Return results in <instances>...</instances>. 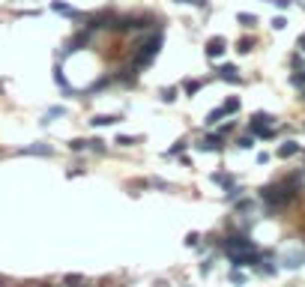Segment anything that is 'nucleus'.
<instances>
[{"instance_id": "nucleus-1", "label": "nucleus", "mask_w": 305, "mask_h": 287, "mask_svg": "<svg viewBox=\"0 0 305 287\" xmlns=\"http://www.w3.org/2000/svg\"><path fill=\"white\" fill-rule=\"evenodd\" d=\"M258 198H261V204H264V210H267V213H279V210L291 207V204L300 198V192L288 189L285 183H270V186L258 189Z\"/></svg>"}, {"instance_id": "nucleus-2", "label": "nucleus", "mask_w": 305, "mask_h": 287, "mask_svg": "<svg viewBox=\"0 0 305 287\" xmlns=\"http://www.w3.org/2000/svg\"><path fill=\"white\" fill-rule=\"evenodd\" d=\"M162 42H165V30L162 27H156L150 36H144V39H138L135 42V60H132V66L135 69H147L153 60H156V54L162 51Z\"/></svg>"}, {"instance_id": "nucleus-3", "label": "nucleus", "mask_w": 305, "mask_h": 287, "mask_svg": "<svg viewBox=\"0 0 305 287\" xmlns=\"http://www.w3.org/2000/svg\"><path fill=\"white\" fill-rule=\"evenodd\" d=\"M93 36H96L93 30H87V27H81V30H78V33H75V36H72V39L66 42V48L60 51V57H57V60H63L66 54H78V51H84V48H90V42H93Z\"/></svg>"}, {"instance_id": "nucleus-4", "label": "nucleus", "mask_w": 305, "mask_h": 287, "mask_svg": "<svg viewBox=\"0 0 305 287\" xmlns=\"http://www.w3.org/2000/svg\"><path fill=\"white\" fill-rule=\"evenodd\" d=\"M15 156H39V159H51V156H54V147H51V144L36 141V144H27V147L15 150Z\"/></svg>"}, {"instance_id": "nucleus-5", "label": "nucleus", "mask_w": 305, "mask_h": 287, "mask_svg": "<svg viewBox=\"0 0 305 287\" xmlns=\"http://www.w3.org/2000/svg\"><path fill=\"white\" fill-rule=\"evenodd\" d=\"M198 150L201 153H222L225 150V138L216 132V135H207L204 141H198Z\"/></svg>"}, {"instance_id": "nucleus-6", "label": "nucleus", "mask_w": 305, "mask_h": 287, "mask_svg": "<svg viewBox=\"0 0 305 287\" xmlns=\"http://www.w3.org/2000/svg\"><path fill=\"white\" fill-rule=\"evenodd\" d=\"M210 180H213V186H219V189H225V192H231V189L240 186V180H237L234 174H228V171H216V174H210Z\"/></svg>"}, {"instance_id": "nucleus-7", "label": "nucleus", "mask_w": 305, "mask_h": 287, "mask_svg": "<svg viewBox=\"0 0 305 287\" xmlns=\"http://www.w3.org/2000/svg\"><path fill=\"white\" fill-rule=\"evenodd\" d=\"M51 9H54L57 15L72 18V21H87V15H84V12H78L75 6H69V3H63V0H54V3H51Z\"/></svg>"}, {"instance_id": "nucleus-8", "label": "nucleus", "mask_w": 305, "mask_h": 287, "mask_svg": "<svg viewBox=\"0 0 305 287\" xmlns=\"http://www.w3.org/2000/svg\"><path fill=\"white\" fill-rule=\"evenodd\" d=\"M225 48H228V39H225V36H213V39L207 42L204 54H207L210 60H216V57H222V54H225Z\"/></svg>"}, {"instance_id": "nucleus-9", "label": "nucleus", "mask_w": 305, "mask_h": 287, "mask_svg": "<svg viewBox=\"0 0 305 287\" xmlns=\"http://www.w3.org/2000/svg\"><path fill=\"white\" fill-rule=\"evenodd\" d=\"M303 264H305V252H285V255H282V267L291 270V273L300 270Z\"/></svg>"}, {"instance_id": "nucleus-10", "label": "nucleus", "mask_w": 305, "mask_h": 287, "mask_svg": "<svg viewBox=\"0 0 305 287\" xmlns=\"http://www.w3.org/2000/svg\"><path fill=\"white\" fill-rule=\"evenodd\" d=\"M216 78H222V81H228V84H240V81H243L240 72H237V66H231V63L219 66V69H216Z\"/></svg>"}, {"instance_id": "nucleus-11", "label": "nucleus", "mask_w": 305, "mask_h": 287, "mask_svg": "<svg viewBox=\"0 0 305 287\" xmlns=\"http://www.w3.org/2000/svg\"><path fill=\"white\" fill-rule=\"evenodd\" d=\"M111 84H117V81H114V75H102V78H99V81H93V84H90L87 90H81V96H93V93H102V90H108Z\"/></svg>"}, {"instance_id": "nucleus-12", "label": "nucleus", "mask_w": 305, "mask_h": 287, "mask_svg": "<svg viewBox=\"0 0 305 287\" xmlns=\"http://www.w3.org/2000/svg\"><path fill=\"white\" fill-rule=\"evenodd\" d=\"M120 120H123L120 114H96V117H90V126L93 129H105V126H114Z\"/></svg>"}, {"instance_id": "nucleus-13", "label": "nucleus", "mask_w": 305, "mask_h": 287, "mask_svg": "<svg viewBox=\"0 0 305 287\" xmlns=\"http://www.w3.org/2000/svg\"><path fill=\"white\" fill-rule=\"evenodd\" d=\"M300 150H303V147H300L297 141H285V144H282V147L276 150V156H279V159H294V156H297Z\"/></svg>"}, {"instance_id": "nucleus-14", "label": "nucleus", "mask_w": 305, "mask_h": 287, "mask_svg": "<svg viewBox=\"0 0 305 287\" xmlns=\"http://www.w3.org/2000/svg\"><path fill=\"white\" fill-rule=\"evenodd\" d=\"M204 84H207L204 78H186V81H183V93H186V96H195Z\"/></svg>"}, {"instance_id": "nucleus-15", "label": "nucleus", "mask_w": 305, "mask_h": 287, "mask_svg": "<svg viewBox=\"0 0 305 287\" xmlns=\"http://www.w3.org/2000/svg\"><path fill=\"white\" fill-rule=\"evenodd\" d=\"M234 210H237V216H252V213H255V201H252V198H240V201L234 204Z\"/></svg>"}, {"instance_id": "nucleus-16", "label": "nucleus", "mask_w": 305, "mask_h": 287, "mask_svg": "<svg viewBox=\"0 0 305 287\" xmlns=\"http://www.w3.org/2000/svg\"><path fill=\"white\" fill-rule=\"evenodd\" d=\"M63 114H66V108H63V105H51V108L45 111V117H42L39 123H42V126H48V123H51L54 117H63Z\"/></svg>"}, {"instance_id": "nucleus-17", "label": "nucleus", "mask_w": 305, "mask_h": 287, "mask_svg": "<svg viewBox=\"0 0 305 287\" xmlns=\"http://www.w3.org/2000/svg\"><path fill=\"white\" fill-rule=\"evenodd\" d=\"M87 150L96 153V156H105V153H108V144H105L102 138H90V141H87Z\"/></svg>"}, {"instance_id": "nucleus-18", "label": "nucleus", "mask_w": 305, "mask_h": 287, "mask_svg": "<svg viewBox=\"0 0 305 287\" xmlns=\"http://www.w3.org/2000/svg\"><path fill=\"white\" fill-rule=\"evenodd\" d=\"M186 147H189V141H186V138H180L171 150H165V159H177V156H183V153H186Z\"/></svg>"}, {"instance_id": "nucleus-19", "label": "nucleus", "mask_w": 305, "mask_h": 287, "mask_svg": "<svg viewBox=\"0 0 305 287\" xmlns=\"http://www.w3.org/2000/svg\"><path fill=\"white\" fill-rule=\"evenodd\" d=\"M117 147H123V150H129V147H138L141 144V138H135V135H117V141H114Z\"/></svg>"}, {"instance_id": "nucleus-20", "label": "nucleus", "mask_w": 305, "mask_h": 287, "mask_svg": "<svg viewBox=\"0 0 305 287\" xmlns=\"http://www.w3.org/2000/svg\"><path fill=\"white\" fill-rule=\"evenodd\" d=\"M222 120H225V111H222V108H213V111L207 114V120H204V123H207V126L213 129V126H219Z\"/></svg>"}, {"instance_id": "nucleus-21", "label": "nucleus", "mask_w": 305, "mask_h": 287, "mask_svg": "<svg viewBox=\"0 0 305 287\" xmlns=\"http://www.w3.org/2000/svg\"><path fill=\"white\" fill-rule=\"evenodd\" d=\"M237 21H240L243 27H255V24H258V15H252V12H240Z\"/></svg>"}, {"instance_id": "nucleus-22", "label": "nucleus", "mask_w": 305, "mask_h": 287, "mask_svg": "<svg viewBox=\"0 0 305 287\" xmlns=\"http://www.w3.org/2000/svg\"><path fill=\"white\" fill-rule=\"evenodd\" d=\"M177 93H180V90H177V87H165V90H162V93H159V99H162V102H168V105H171V102H177Z\"/></svg>"}, {"instance_id": "nucleus-23", "label": "nucleus", "mask_w": 305, "mask_h": 287, "mask_svg": "<svg viewBox=\"0 0 305 287\" xmlns=\"http://www.w3.org/2000/svg\"><path fill=\"white\" fill-rule=\"evenodd\" d=\"M222 111H225V117H228V114H237V111H240V99H237V96H231V99L222 105Z\"/></svg>"}, {"instance_id": "nucleus-24", "label": "nucleus", "mask_w": 305, "mask_h": 287, "mask_svg": "<svg viewBox=\"0 0 305 287\" xmlns=\"http://www.w3.org/2000/svg\"><path fill=\"white\" fill-rule=\"evenodd\" d=\"M237 147H240V150H252V147H255V135H243V138H237Z\"/></svg>"}, {"instance_id": "nucleus-25", "label": "nucleus", "mask_w": 305, "mask_h": 287, "mask_svg": "<svg viewBox=\"0 0 305 287\" xmlns=\"http://www.w3.org/2000/svg\"><path fill=\"white\" fill-rule=\"evenodd\" d=\"M69 150H72V153H84V150H87V141H84V138H72V141H69Z\"/></svg>"}, {"instance_id": "nucleus-26", "label": "nucleus", "mask_w": 305, "mask_h": 287, "mask_svg": "<svg viewBox=\"0 0 305 287\" xmlns=\"http://www.w3.org/2000/svg\"><path fill=\"white\" fill-rule=\"evenodd\" d=\"M228 279H231V285H246V273H243V270H231V276H228Z\"/></svg>"}, {"instance_id": "nucleus-27", "label": "nucleus", "mask_w": 305, "mask_h": 287, "mask_svg": "<svg viewBox=\"0 0 305 287\" xmlns=\"http://www.w3.org/2000/svg\"><path fill=\"white\" fill-rule=\"evenodd\" d=\"M150 186H153V189H159V192H171V183H165L162 177H153V180H150Z\"/></svg>"}, {"instance_id": "nucleus-28", "label": "nucleus", "mask_w": 305, "mask_h": 287, "mask_svg": "<svg viewBox=\"0 0 305 287\" xmlns=\"http://www.w3.org/2000/svg\"><path fill=\"white\" fill-rule=\"evenodd\" d=\"M183 243H186V249H198V246H201V234H195V231H192Z\"/></svg>"}, {"instance_id": "nucleus-29", "label": "nucleus", "mask_w": 305, "mask_h": 287, "mask_svg": "<svg viewBox=\"0 0 305 287\" xmlns=\"http://www.w3.org/2000/svg\"><path fill=\"white\" fill-rule=\"evenodd\" d=\"M81 174H87L84 165H72V168H66V177H69V180H72V177H81Z\"/></svg>"}, {"instance_id": "nucleus-30", "label": "nucleus", "mask_w": 305, "mask_h": 287, "mask_svg": "<svg viewBox=\"0 0 305 287\" xmlns=\"http://www.w3.org/2000/svg\"><path fill=\"white\" fill-rule=\"evenodd\" d=\"M291 84H294V87H305V69H303V72H294V75H291Z\"/></svg>"}, {"instance_id": "nucleus-31", "label": "nucleus", "mask_w": 305, "mask_h": 287, "mask_svg": "<svg viewBox=\"0 0 305 287\" xmlns=\"http://www.w3.org/2000/svg\"><path fill=\"white\" fill-rule=\"evenodd\" d=\"M252 45H255V39H240V42H237V51L246 54V51H252Z\"/></svg>"}, {"instance_id": "nucleus-32", "label": "nucleus", "mask_w": 305, "mask_h": 287, "mask_svg": "<svg viewBox=\"0 0 305 287\" xmlns=\"http://www.w3.org/2000/svg\"><path fill=\"white\" fill-rule=\"evenodd\" d=\"M234 129H237V123H234V120H228V123H222V129H219V135L225 138V135H231Z\"/></svg>"}, {"instance_id": "nucleus-33", "label": "nucleus", "mask_w": 305, "mask_h": 287, "mask_svg": "<svg viewBox=\"0 0 305 287\" xmlns=\"http://www.w3.org/2000/svg\"><path fill=\"white\" fill-rule=\"evenodd\" d=\"M210 273H213V258L201 261V276H210Z\"/></svg>"}, {"instance_id": "nucleus-34", "label": "nucleus", "mask_w": 305, "mask_h": 287, "mask_svg": "<svg viewBox=\"0 0 305 287\" xmlns=\"http://www.w3.org/2000/svg\"><path fill=\"white\" fill-rule=\"evenodd\" d=\"M285 27H288V18H282V15L273 18V30H285Z\"/></svg>"}, {"instance_id": "nucleus-35", "label": "nucleus", "mask_w": 305, "mask_h": 287, "mask_svg": "<svg viewBox=\"0 0 305 287\" xmlns=\"http://www.w3.org/2000/svg\"><path fill=\"white\" fill-rule=\"evenodd\" d=\"M291 63H294V69H300V72H303V57H300V54H294V60H291Z\"/></svg>"}, {"instance_id": "nucleus-36", "label": "nucleus", "mask_w": 305, "mask_h": 287, "mask_svg": "<svg viewBox=\"0 0 305 287\" xmlns=\"http://www.w3.org/2000/svg\"><path fill=\"white\" fill-rule=\"evenodd\" d=\"M270 162V153H258V165H267Z\"/></svg>"}, {"instance_id": "nucleus-37", "label": "nucleus", "mask_w": 305, "mask_h": 287, "mask_svg": "<svg viewBox=\"0 0 305 287\" xmlns=\"http://www.w3.org/2000/svg\"><path fill=\"white\" fill-rule=\"evenodd\" d=\"M273 3H276V6H279V9H288V6H291V3H294V0H273Z\"/></svg>"}, {"instance_id": "nucleus-38", "label": "nucleus", "mask_w": 305, "mask_h": 287, "mask_svg": "<svg viewBox=\"0 0 305 287\" xmlns=\"http://www.w3.org/2000/svg\"><path fill=\"white\" fill-rule=\"evenodd\" d=\"M300 48H303V51H305V36H303V39H300Z\"/></svg>"}]
</instances>
